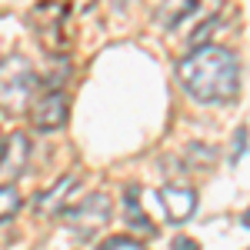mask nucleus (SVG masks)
I'll use <instances>...</instances> for the list:
<instances>
[{
  "instance_id": "f257e3e1",
  "label": "nucleus",
  "mask_w": 250,
  "mask_h": 250,
  "mask_svg": "<svg viewBox=\"0 0 250 250\" xmlns=\"http://www.w3.org/2000/svg\"><path fill=\"white\" fill-rule=\"evenodd\" d=\"M177 80L197 104H227L240 90V63L237 54L217 43L193 47L177 63Z\"/></svg>"
},
{
  "instance_id": "f03ea898",
  "label": "nucleus",
  "mask_w": 250,
  "mask_h": 250,
  "mask_svg": "<svg viewBox=\"0 0 250 250\" xmlns=\"http://www.w3.org/2000/svg\"><path fill=\"white\" fill-rule=\"evenodd\" d=\"M40 90V77L34 63L23 54H7L0 57V107L7 117H20Z\"/></svg>"
},
{
  "instance_id": "7ed1b4c3",
  "label": "nucleus",
  "mask_w": 250,
  "mask_h": 250,
  "mask_svg": "<svg viewBox=\"0 0 250 250\" xmlns=\"http://www.w3.org/2000/svg\"><path fill=\"white\" fill-rule=\"evenodd\" d=\"M27 23L34 27L40 47L50 57H67L70 47V7L67 0H40L37 7L27 14Z\"/></svg>"
},
{
  "instance_id": "20e7f679",
  "label": "nucleus",
  "mask_w": 250,
  "mask_h": 250,
  "mask_svg": "<svg viewBox=\"0 0 250 250\" xmlns=\"http://www.w3.org/2000/svg\"><path fill=\"white\" fill-rule=\"evenodd\" d=\"M60 217H63V224L77 233V237H94V233L104 230L107 220H110V197L90 193V197H83L74 207H63Z\"/></svg>"
},
{
  "instance_id": "39448f33",
  "label": "nucleus",
  "mask_w": 250,
  "mask_h": 250,
  "mask_svg": "<svg viewBox=\"0 0 250 250\" xmlns=\"http://www.w3.org/2000/svg\"><path fill=\"white\" fill-rule=\"evenodd\" d=\"M70 117V100L60 87H50L30 104V127L37 134H57Z\"/></svg>"
},
{
  "instance_id": "423d86ee",
  "label": "nucleus",
  "mask_w": 250,
  "mask_h": 250,
  "mask_svg": "<svg viewBox=\"0 0 250 250\" xmlns=\"http://www.w3.org/2000/svg\"><path fill=\"white\" fill-rule=\"evenodd\" d=\"M157 200H160V207H164L170 224H184L197 210V190L187 187V184H167V187H160Z\"/></svg>"
},
{
  "instance_id": "0eeeda50",
  "label": "nucleus",
  "mask_w": 250,
  "mask_h": 250,
  "mask_svg": "<svg viewBox=\"0 0 250 250\" xmlns=\"http://www.w3.org/2000/svg\"><path fill=\"white\" fill-rule=\"evenodd\" d=\"M30 154H34V144L23 130L7 134L3 144H0V173L3 177H20L30 164Z\"/></svg>"
},
{
  "instance_id": "6e6552de",
  "label": "nucleus",
  "mask_w": 250,
  "mask_h": 250,
  "mask_svg": "<svg viewBox=\"0 0 250 250\" xmlns=\"http://www.w3.org/2000/svg\"><path fill=\"white\" fill-rule=\"evenodd\" d=\"M77 184H80V173H67V177H60L54 187H47V190L40 193V200H37V210L43 213V217H50V213H60L63 207H67V197L77 190Z\"/></svg>"
},
{
  "instance_id": "1a4fd4ad",
  "label": "nucleus",
  "mask_w": 250,
  "mask_h": 250,
  "mask_svg": "<svg viewBox=\"0 0 250 250\" xmlns=\"http://www.w3.org/2000/svg\"><path fill=\"white\" fill-rule=\"evenodd\" d=\"M124 220H127L137 233H144V237H150V233H154V224L144 217V207H140V193H137V187H127V193H124Z\"/></svg>"
},
{
  "instance_id": "9d476101",
  "label": "nucleus",
  "mask_w": 250,
  "mask_h": 250,
  "mask_svg": "<svg viewBox=\"0 0 250 250\" xmlns=\"http://www.w3.org/2000/svg\"><path fill=\"white\" fill-rule=\"evenodd\" d=\"M20 210V193L14 184H0V224L10 220L14 213Z\"/></svg>"
},
{
  "instance_id": "9b49d317",
  "label": "nucleus",
  "mask_w": 250,
  "mask_h": 250,
  "mask_svg": "<svg viewBox=\"0 0 250 250\" xmlns=\"http://www.w3.org/2000/svg\"><path fill=\"white\" fill-rule=\"evenodd\" d=\"M97 250H147V247L134 237H107V240H100Z\"/></svg>"
},
{
  "instance_id": "f8f14e48",
  "label": "nucleus",
  "mask_w": 250,
  "mask_h": 250,
  "mask_svg": "<svg viewBox=\"0 0 250 250\" xmlns=\"http://www.w3.org/2000/svg\"><path fill=\"white\" fill-rule=\"evenodd\" d=\"M170 250H200V244L193 240V237H173V244H170Z\"/></svg>"
},
{
  "instance_id": "ddd939ff",
  "label": "nucleus",
  "mask_w": 250,
  "mask_h": 250,
  "mask_svg": "<svg viewBox=\"0 0 250 250\" xmlns=\"http://www.w3.org/2000/svg\"><path fill=\"white\" fill-rule=\"evenodd\" d=\"M240 147H247V130L240 127L237 137H233V154H230V164H237V154H240Z\"/></svg>"
},
{
  "instance_id": "4468645a",
  "label": "nucleus",
  "mask_w": 250,
  "mask_h": 250,
  "mask_svg": "<svg viewBox=\"0 0 250 250\" xmlns=\"http://www.w3.org/2000/svg\"><path fill=\"white\" fill-rule=\"evenodd\" d=\"M240 224H244V227H247V230H250V210L244 213V217H240Z\"/></svg>"
}]
</instances>
